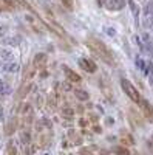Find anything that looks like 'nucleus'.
Instances as JSON below:
<instances>
[{"label":"nucleus","mask_w":153,"mask_h":155,"mask_svg":"<svg viewBox=\"0 0 153 155\" xmlns=\"http://www.w3.org/2000/svg\"><path fill=\"white\" fill-rule=\"evenodd\" d=\"M88 47H90L94 53H97L102 59H104L108 65H114V59H113V53L110 51V48L102 42V41H99V39H94V37H90L88 39V44H87Z\"/></svg>","instance_id":"1"},{"label":"nucleus","mask_w":153,"mask_h":155,"mask_svg":"<svg viewBox=\"0 0 153 155\" xmlns=\"http://www.w3.org/2000/svg\"><path fill=\"white\" fill-rule=\"evenodd\" d=\"M121 87L122 90L127 93V96H129L133 102H136V104H141V95H139V92L136 90V87H133L127 79H121Z\"/></svg>","instance_id":"2"},{"label":"nucleus","mask_w":153,"mask_h":155,"mask_svg":"<svg viewBox=\"0 0 153 155\" xmlns=\"http://www.w3.org/2000/svg\"><path fill=\"white\" fill-rule=\"evenodd\" d=\"M45 64H46V54H43V53L36 54V58H34V64H33V67H34L36 70L43 68V67H45Z\"/></svg>","instance_id":"3"},{"label":"nucleus","mask_w":153,"mask_h":155,"mask_svg":"<svg viewBox=\"0 0 153 155\" xmlns=\"http://www.w3.org/2000/svg\"><path fill=\"white\" fill-rule=\"evenodd\" d=\"M79 65H81L84 70L90 71V73H94V71H96V64H94L93 61H90V59H81V61H79Z\"/></svg>","instance_id":"4"},{"label":"nucleus","mask_w":153,"mask_h":155,"mask_svg":"<svg viewBox=\"0 0 153 155\" xmlns=\"http://www.w3.org/2000/svg\"><path fill=\"white\" fill-rule=\"evenodd\" d=\"M124 6V0H107V8L113 11H119Z\"/></svg>","instance_id":"5"},{"label":"nucleus","mask_w":153,"mask_h":155,"mask_svg":"<svg viewBox=\"0 0 153 155\" xmlns=\"http://www.w3.org/2000/svg\"><path fill=\"white\" fill-rule=\"evenodd\" d=\"M141 104H142V110H144L145 116H147V118H150V120H153V107L150 106V102L141 99Z\"/></svg>","instance_id":"6"},{"label":"nucleus","mask_w":153,"mask_h":155,"mask_svg":"<svg viewBox=\"0 0 153 155\" xmlns=\"http://www.w3.org/2000/svg\"><path fill=\"white\" fill-rule=\"evenodd\" d=\"M65 68V74H67V79L70 81V82H79L81 81V76L78 74V73H74V71H71L70 68H67V67H63Z\"/></svg>","instance_id":"7"},{"label":"nucleus","mask_w":153,"mask_h":155,"mask_svg":"<svg viewBox=\"0 0 153 155\" xmlns=\"http://www.w3.org/2000/svg\"><path fill=\"white\" fill-rule=\"evenodd\" d=\"M3 41V44H6V45H19V42H20V37L19 36H12V37H3L2 39Z\"/></svg>","instance_id":"8"},{"label":"nucleus","mask_w":153,"mask_h":155,"mask_svg":"<svg viewBox=\"0 0 153 155\" xmlns=\"http://www.w3.org/2000/svg\"><path fill=\"white\" fill-rule=\"evenodd\" d=\"M74 96L78 98V99H81V101L88 99V93H85L84 90H74Z\"/></svg>","instance_id":"9"},{"label":"nucleus","mask_w":153,"mask_h":155,"mask_svg":"<svg viewBox=\"0 0 153 155\" xmlns=\"http://www.w3.org/2000/svg\"><path fill=\"white\" fill-rule=\"evenodd\" d=\"M34 73H36V68L34 67H30L28 68V73H27V76H25V82H30L33 78H34Z\"/></svg>","instance_id":"10"},{"label":"nucleus","mask_w":153,"mask_h":155,"mask_svg":"<svg viewBox=\"0 0 153 155\" xmlns=\"http://www.w3.org/2000/svg\"><path fill=\"white\" fill-rule=\"evenodd\" d=\"M9 73H16V71H19V64H9V65H8V68H6Z\"/></svg>","instance_id":"11"},{"label":"nucleus","mask_w":153,"mask_h":155,"mask_svg":"<svg viewBox=\"0 0 153 155\" xmlns=\"http://www.w3.org/2000/svg\"><path fill=\"white\" fill-rule=\"evenodd\" d=\"M0 54H2V58L6 59V61L12 58V53H11V51H8V50H0Z\"/></svg>","instance_id":"12"},{"label":"nucleus","mask_w":153,"mask_h":155,"mask_svg":"<svg viewBox=\"0 0 153 155\" xmlns=\"http://www.w3.org/2000/svg\"><path fill=\"white\" fill-rule=\"evenodd\" d=\"M116 153H118V155H129V150L124 149V147H118V149H116Z\"/></svg>","instance_id":"13"},{"label":"nucleus","mask_w":153,"mask_h":155,"mask_svg":"<svg viewBox=\"0 0 153 155\" xmlns=\"http://www.w3.org/2000/svg\"><path fill=\"white\" fill-rule=\"evenodd\" d=\"M62 113H63V115H67V116H73V115H74V112H73V110H70V109L62 110Z\"/></svg>","instance_id":"14"},{"label":"nucleus","mask_w":153,"mask_h":155,"mask_svg":"<svg viewBox=\"0 0 153 155\" xmlns=\"http://www.w3.org/2000/svg\"><path fill=\"white\" fill-rule=\"evenodd\" d=\"M62 3L65 6H68V8H71L73 6V0H62Z\"/></svg>","instance_id":"15"},{"label":"nucleus","mask_w":153,"mask_h":155,"mask_svg":"<svg viewBox=\"0 0 153 155\" xmlns=\"http://www.w3.org/2000/svg\"><path fill=\"white\" fill-rule=\"evenodd\" d=\"M107 33H108L110 36H114V30H113V28H107Z\"/></svg>","instance_id":"16"},{"label":"nucleus","mask_w":153,"mask_h":155,"mask_svg":"<svg viewBox=\"0 0 153 155\" xmlns=\"http://www.w3.org/2000/svg\"><path fill=\"white\" fill-rule=\"evenodd\" d=\"M8 155H16V149H14V147H12V149H9Z\"/></svg>","instance_id":"17"},{"label":"nucleus","mask_w":153,"mask_h":155,"mask_svg":"<svg viewBox=\"0 0 153 155\" xmlns=\"http://www.w3.org/2000/svg\"><path fill=\"white\" fill-rule=\"evenodd\" d=\"M3 70H5V64L0 61V71H3Z\"/></svg>","instance_id":"18"},{"label":"nucleus","mask_w":153,"mask_h":155,"mask_svg":"<svg viewBox=\"0 0 153 155\" xmlns=\"http://www.w3.org/2000/svg\"><path fill=\"white\" fill-rule=\"evenodd\" d=\"M3 9V6H2V2H0V11H2Z\"/></svg>","instance_id":"19"},{"label":"nucleus","mask_w":153,"mask_h":155,"mask_svg":"<svg viewBox=\"0 0 153 155\" xmlns=\"http://www.w3.org/2000/svg\"><path fill=\"white\" fill-rule=\"evenodd\" d=\"M3 85V82H2V79H0V87H2Z\"/></svg>","instance_id":"20"}]
</instances>
